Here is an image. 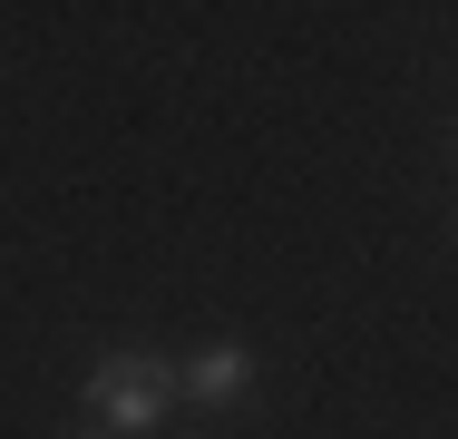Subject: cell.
<instances>
[{
    "instance_id": "cell-1",
    "label": "cell",
    "mask_w": 458,
    "mask_h": 439,
    "mask_svg": "<svg viewBox=\"0 0 458 439\" xmlns=\"http://www.w3.org/2000/svg\"><path fill=\"white\" fill-rule=\"evenodd\" d=\"M89 410L107 430H157L176 410V361H157V351H107V361H89Z\"/></svg>"
},
{
    "instance_id": "cell-2",
    "label": "cell",
    "mask_w": 458,
    "mask_h": 439,
    "mask_svg": "<svg viewBox=\"0 0 458 439\" xmlns=\"http://www.w3.org/2000/svg\"><path fill=\"white\" fill-rule=\"evenodd\" d=\"M244 391H254V351L244 342H215L195 361H176V400H195V410H234Z\"/></svg>"
}]
</instances>
